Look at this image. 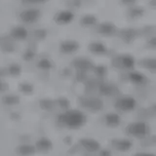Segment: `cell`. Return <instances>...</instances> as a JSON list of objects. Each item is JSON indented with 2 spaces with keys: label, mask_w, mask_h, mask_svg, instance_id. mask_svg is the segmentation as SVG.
<instances>
[]
</instances>
